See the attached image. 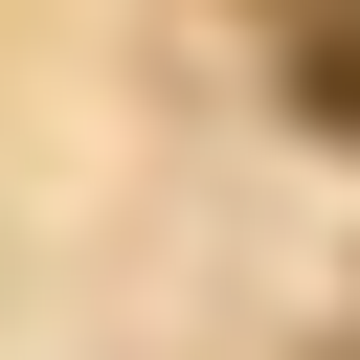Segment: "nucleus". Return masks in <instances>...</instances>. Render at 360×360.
Returning <instances> with one entry per match:
<instances>
[{
    "label": "nucleus",
    "instance_id": "obj_1",
    "mask_svg": "<svg viewBox=\"0 0 360 360\" xmlns=\"http://www.w3.org/2000/svg\"><path fill=\"white\" fill-rule=\"evenodd\" d=\"M292 90H315V112H338V135H360V0H338V22H315V45H292Z\"/></svg>",
    "mask_w": 360,
    "mask_h": 360
}]
</instances>
